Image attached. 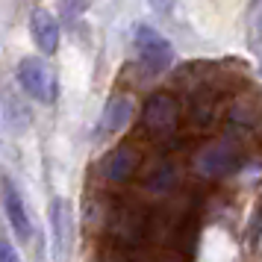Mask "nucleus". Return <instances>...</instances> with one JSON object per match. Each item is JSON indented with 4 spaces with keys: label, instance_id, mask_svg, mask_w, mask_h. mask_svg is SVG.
<instances>
[{
    "label": "nucleus",
    "instance_id": "2",
    "mask_svg": "<svg viewBox=\"0 0 262 262\" xmlns=\"http://www.w3.org/2000/svg\"><path fill=\"white\" fill-rule=\"evenodd\" d=\"M133 48H136V56L142 62V68L154 77L165 74L174 62V45L150 24H139L133 30Z\"/></svg>",
    "mask_w": 262,
    "mask_h": 262
},
{
    "label": "nucleus",
    "instance_id": "3",
    "mask_svg": "<svg viewBox=\"0 0 262 262\" xmlns=\"http://www.w3.org/2000/svg\"><path fill=\"white\" fill-rule=\"evenodd\" d=\"M142 121H144V130L156 136V139H165L171 133L177 130L180 124V106L177 100L165 92H156L142 109Z\"/></svg>",
    "mask_w": 262,
    "mask_h": 262
},
{
    "label": "nucleus",
    "instance_id": "6",
    "mask_svg": "<svg viewBox=\"0 0 262 262\" xmlns=\"http://www.w3.org/2000/svg\"><path fill=\"white\" fill-rule=\"evenodd\" d=\"M30 33H33V41L41 53L53 56L59 50V38H62V27H59V18L48 9H36L30 15Z\"/></svg>",
    "mask_w": 262,
    "mask_h": 262
},
{
    "label": "nucleus",
    "instance_id": "12",
    "mask_svg": "<svg viewBox=\"0 0 262 262\" xmlns=\"http://www.w3.org/2000/svg\"><path fill=\"white\" fill-rule=\"evenodd\" d=\"M0 259H18V253H15L12 250V245H9V242H6V238H0Z\"/></svg>",
    "mask_w": 262,
    "mask_h": 262
},
{
    "label": "nucleus",
    "instance_id": "5",
    "mask_svg": "<svg viewBox=\"0 0 262 262\" xmlns=\"http://www.w3.org/2000/svg\"><path fill=\"white\" fill-rule=\"evenodd\" d=\"M136 115V100L130 95H112L103 106V115H100V124H97V136L106 139V136H115L121 133Z\"/></svg>",
    "mask_w": 262,
    "mask_h": 262
},
{
    "label": "nucleus",
    "instance_id": "8",
    "mask_svg": "<svg viewBox=\"0 0 262 262\" xmlns=\"http://www.w3.org/2000/svg\"><path fill=\"white\" fill-rule=\"evenodd\" d=\"M3 209H6V218L12 224L15 236L21 238V242H30V236H33V221H30V212H27L21 194L9 183H6V194H3Z\"/></svg>",
    "mask_w": 262,
    "mask_h": 262
},
{
    "label": "nucleus",
    "instance_id": "10",
    "mask_svg": "<svg viewBox=\"0 0 262 262\" xmlns=\"http://www.w3.org/2000/svg\"><path fill=\"white\" fill-rule=\"evenodd\" d=\"M248 41H250V50L259 62V71H262V12H256L250 18V30H248Z\"/></svg>",
    "mask_w": 262,
    "mask_h": 262
},
{
    "label": "nucleus",
    "instance_id": "9",
    "mask_svg": "<svg viewBox=\"0 0 262 262\" xmlns=\"http://www.w3.org/2000/svg\"><path fill=\"white\" fill-rule=\"evenodd\" d=\"M147 186L159 194H168V191L177 186V168L171 165V162H162V165H156L150 171V177H147Z\"/></svg>",
    "mask_w": 262,
    "mask_h": 262
},
{
    "label": "nucleus",
    "instance_id": "11",
    "mask_svg": "<svg viewBox=\"0 0 262 262\" xmlns=\"http://www.w3.org/2000/svg\"><path fill=\"white\" fill-rule=\"evenodd\" d=\"M89 3H92V0H56L59 15L65 18V21H77V18L89 9Z\"/></svg>",
    "mask_w": 262,
    "mask_h": 262
},
{
    "label": "nucleus",
    "instance_id": "7",
    "mask_svg": "<svg viewBox=\"0 0 262 262\" xmlns=\"http://www.w3.org/2000/svg\"><path fill=\"white\" fill-rule=\"evenodd\" d=\"M194 165H198V171L203 177H224V174H230L238 165V154L233 144H212V147H206L198 156Z\"/></svg>",
    "mask_w": 262,
    "mask_h": 262
},
{
    "label": "nucleus",
    "instance_id": "4",
    "mask_svg": "<svg viewBox=\"0 0 262 262\" xmlns=\"http://www.w3.org/2000/svg\"><path fill=\"white\" fill-rule=\"evenodd\" d=\"M139 165H142V154L136 147H127L124 144V147L109 150L100 159V177L106 180V183H127L139 171Z\"/></svg>",
    "mask_w": 262,
    "mask_h": 262
},
{
    "label": "nucleus",
    "instance_id": "1",
    "mask_svg": "<svg viewBox=\"0 0 262 262\" xmlns=\"http://www.w3.org/2000/svg\"><path fill=\"white\" fill-rule=\"evenodd\" d=\"M15 77H18V85L30 100H36L41 106H53L56 97H59V77L50 68L48 59L41 56H24L15 68Z\"/></svg>",
    "mask_w": 262,
    "mask_h": 262
}]
</instances>
